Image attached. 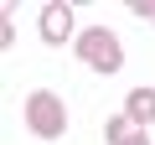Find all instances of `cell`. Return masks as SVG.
Returning <instances> with one entry per match:
<instances>
[{
  "label": "cell",
  "instance_id": "obj_1",
  "mask_svg": "<svg viewBox=\"0 0 155 145\" xmlns=\"http://www.w3.org/2000/svg\"><path fill=\"white\" fill-rule=\"evenodd\" d=\"M78 57H83V67H93L98 78H114V72L124 67L119 31L114 26H83V31H78Z\"/></svg>",
  "mask_w": 155,
  "mask_h": 145
},
{
  "label": "cell",
  "instance_id": "obj_2",
  "mask_svg": "<svg viewBox=\"0 0 155 145\" xmlns=\"http://www.w3.org/2000/svg\"><path fill=\"white\" fill-rule=\"evenodd\" d=\"M26 130L36 140H62L67 135V104L52 88H31L26 93Z\"/></svg>",
  "mask_w": 155,
  "mask_h": 145
},
{
  "label": "cell",
  "instance_id": "obj_3",
  "mask_svg": "<svg viewBox=\"0 0 155 145\" xmlns=\"http://www.w3.org/2000/svg\"><path fill=\"white\" fill-rule=\"evenodd\" d=\"M36 31H41V42H52V47H62L67 36L78 42V26H72V5H62V0L41 5V21H36Z\"/></svg>",
  "mask_w": 155,
  "mask_h": 145
},
{
  "label": "cell",
  "instance_id": "obj_4",
  "mask_svg": "<svg viewBox=\"0 0 155 145\" xmlns=\"http://www.w3.org/2000/svg\"><path fill=\"white\" fill-rule=\"evenodd\" d=\"M124 119L140 124V130H150L155 124V88H129L124 93Z\"/></svg>",
  "mask_w": 155,
  "mask_h": 145
},
{
  "label": "cell",
  "instance_id": "obj_5",
  "mask_svg": "<svg viewBox=\"0 0 155 145\" xmlns=\"http://www.w3.org/2000/svg\"><path fill=\"white\" fill-rule=\"evenodd\" d=\"M104 140H109V145H150V135H145L140 124H129L124 114H109V119H104Z\"/></svg>",
  "mask_w": 155,
  "mask_h": 145
},
{
  "label": "cell",
  "instance_id": "obj_6",
  "mask_svg": "<svg viewBox=\"0 0 155 145\" xmlns=\"http://www.w3.org/2000/svg\"><path fill=\"white\" fill-rule=\"evenodd\" d=\"M134 21H155V0H124Z\"/></svg>",
  "mask_w": 155,
  "mask_h": 145
},
{
  "label": "cell",
  "instance_id": "obj_7",
  "mask_svg": "<svg viewBox=\"0 0 155 145\" xmlns=\"http://www.w3.org/2000/svg\"><path fill=\"white\" fill-rule=\"evenodd\" d=\"M0 47H16V21H11V16L0 21Z\"/></svg>",
  "mask_w": 155,
  "mask_h": 145
}]
</instances>
